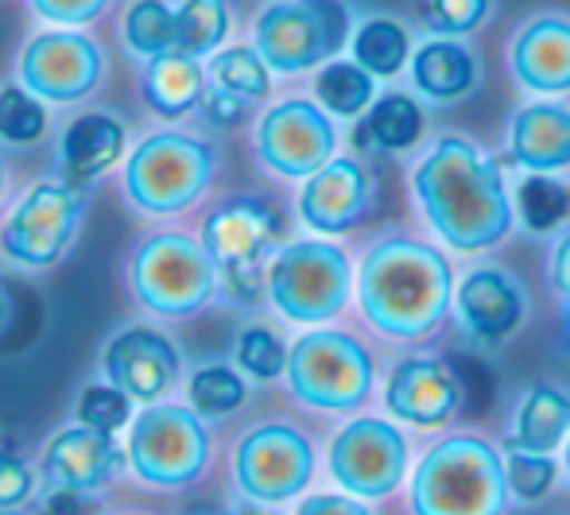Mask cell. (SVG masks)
Here are the masks:
<instances>
[{
	"label": "cell",
	"instance_id": "obj_38",
	"mask_svg": "<svg viewBox=\"0 0 570 515\" xmlns=\"http://www.w3.org/2000/svg\"><path fill=\"white\" fill-rule=\"evenodd\" d=\"M75 418L82 426H90V430L117 434L120 426H128V418H132V396L120 392L117 384H86V388L78 392Z\"/></svg>",
	"mask_w": 570,
	"mask_h": 515
},
{
	"label": "cell",
	"instance_id": "obj_33",
	"mask_svg": "<svg viewBox=\"0 0 570 515\" xmlns=\"http://www.w3.org/2000/svg\"><path fill=\"white\" fill-rule=\"evenodd\" d=\"M187 396H190V407L203 418H226L245 407L248 384L240 380V373L229 365H203L198 373H190Z\"/></svg>",
	"mask_w": 570,
	"mask_h": 515
},
{
	"label": "cell",
	"instance_id": "obj_12",
	"mask_svg": "<svg viewBox=\"0 0 570 515\" xmlns=\"http://www.w3.org/2000/svg\"><path fill=\"white\" fill-rule=\"evenodd\" d=\"M237 488L256 504H287L315 477V446L292 423H261L233 454Z\"/></svg>",
	"mask_w": 570,
	"mask_h": 515
},
{
	"label": "cell",
	"instance_id": "obj_42",
	"mask_svg": "<svg viewBox=\"0 0 570 515\" xmlns=\"http://www.w3.org/2000/svg\"><path fill=\"white\" fill-rule=\"evenodd\" d=\"M36 515H98V501L78 488H47Z\"/></svg>",
	"mask_w": 570,
	"mask_h": 515
},
{
	"label": "cell",
	"instance_id": "obj_47",
	"mask_svg": "<svg viewBox=\"0 0 570 515\" xmlns=\"http://www.w3.org/2000/svg\"><path fill=\"white\" fill-rule=\"evenodd\" d=\"M567 477H570V434H567Z\"/></svg>",
	"mask_w": 570,
	"mask_h": 515
},
{
	"label": "cell",
	"instance_id": "obj_3",
	"mask_svg": "<svg viewBox=\"0 0 570 515\" xmlns=\"http://www.w3.org/2000/svg\"><path fill=\"white\" fill-rule=\"evenodd\" d=\"M504 454L478 434H451L420 457L412 473L415 515H504Z\"/></svg>",
	"mask_w": 570,
	"mask_h": 515
},
{
	"label": "cell",
	"instance_id": "obj_44",
	"mask_svg": "<svg viewBox=\"0 0 570 515\" xmlns=\"http://www.w3.org/2000/svg\"><path fill=\"white\" fill-rule=\"evenodd\" d=\"M295 515H368V508L353 493H318L307 496Z\"/></svg>",
	"mask_w": 570,
	"mask_h": 515
},
{
	"label": "cell",
	"instance_id": "obj_46",
	"mask_svg": "<svg viewBox=\"0 0 570 515\" xmlns=\"http://www.w3.org/2000/svg\"><path fill=\"white\" fill-rule=\"evenodd\" d=\"M8 318H12V307H8V295H4V291H0V334H4Z\"/></svg>",
	"mask_w": 570,
	"mask_h": 515
},
{
	"label": "cell",
	"instance_id": "obj_26",
	"mask_svg": "<svg viewBox=\"0 0 570 515\" xmlns=\"http://www.w3.org/2000/svg\"><path fill=\"white\" fill-rule=\"evenodd\" d=\"M206 98V75L203 62L190 59L183 51H167L159 59L148 62V75H144V101L156 117L175 120L195 112Z\"/></svg>",
	"mask_w": 570,
	"mask_h": 515
},
{
	"label": "cell",
	"instance_id": "obj_5",
	"mask_svg": "<svg viewBox=\"0 0 570 515\" xmlns=\"http://www.w3.org/2000/svg\"><path fill=\"white\" fill-rule=\"evenodd\" d=\"M218 264L203 240L187 232H151L128 260V287L159 318H190L210 307L218 291Z\"/></svg>",
	"mask_w": 570,
	"mask_h": 515
},
{
	"label": "cell",
	"instance_id": "obj_8",
	"mask_svg": "<svg viewBox=\"0 0 570 515\" xmlns=\"http://www.w3.org/2000/svg\"><path fill=\"white\" fill-rule=\"evenodd\" d=\"M264 291L287 321L323 326V321L338 318L350 303V256L331 240H292L272 256Z\"/></svg>",
	"mask_w": 570,
	"mask_h": 515
},
{
	"label": "cell",
	"instance_id": "obj_17",
	"mask_svg": "<svg viewBox=\"0 0 570 515\" xmlns=\"http://www.w3.org/2000/svg\"><path fill=\"white\" fill-rule=\"evenodd\" d=\"M376 202V182L368 167L353 156H334L326 167H318L299 190V217L307 229L323 237H342L357 229Z\"/></svg>",
	"mask_w": 570,
	"mask_h": 515
},
{
	"label": "cell",
	"instance_id": "obj_36",
	"mask_svg": "<svg viewBox=\"0 0 570 515\" xmlns=\"http://www.w3.org/2000/svg\"><path fill=\"white\" fill-rule=\"evenodd\" d=\"M287 345L279 341L276 329L268 326H248L240 329L237 337V349H233V357H237L240 373L253 376V380H279V376H287Z\"/></svg>",
	"mask_w": 570,
	"mask_h": 515
},
{
	"label": "cell",
	"instance_id": "obj_28",
	"mask_svg": "<svg viewBox=\"0 0 570 515\" xmlns=\"http://www.w3.org/2000/svg\"><path fill=\"white\" fill-rule=\"evenodd\" d=\"M350 55L373 78H396L412 62V36H407L404 20H396V16H365L353 28Z\"/></svg>",
	"mask_w": 570,
	"mask_h": 515
},
{
	"label": "cell",
	"instance_id": "obj_45",
	"mask_svg": "<svg viewBox=\"0 0 570 515\" xmlns=\"http://www.w3.org/2000/svg\"><path fill=\"white\" fill-rule=\"evenodd\" d=\"M551 287L563 303H570V232L556 245L551 252Z\"/></svg>",
	"mask_w": 570,
	"mask_h": 515
},
{
	"label": "cell",
	"instance_id": "obj_27",
	"mask_svg": "<svg viewBox=\"0 0 570 515\" xmlns=\"http://www.w3.org/2000/svg\"><path fill=\"white\" fill-rule=\"evenodd\" d=\"M423 105L412 93H384L368 105L365 120L357 128V143H368L373 151H407L423 136Z\"/></svg>",
	"mask_w": 570,
	"mask_h": 515
},
{
	"label": "cell",
	"instance_id": "obj_19",
	"mask_svg": "<svg viewBox=\"0 0 570 515\" xmlns=\"http://www.w3.org/2000/svg\"><path fill=\"white\" fill-rule=\"evenodd\" d=\"M458 326L478 345H504L528 318V295L512 271L473 268L454 287Z\"/></svg>",
	"mask_w": 570,
	"mask_h": 515
},
{
	"label": "cell",
	"instance_id": "obj_25",
	"mask_svg": "<svg viewBox=\"0 0 570 515\" xmlns=\"http://www.w3.org/2000/svg\"><path fill=\"white\" fill-rule=\"evenodd\" d=\"M570 434V392L559 384H528L517 404L512 423V446L535 449V454H556Z\"/></svg>",
	"mask_w": 570,
	"mask_h": 515
},
{
	"label": "cell",
	"instance_id": "obj_32",
	"mask_svg": "<svg viewBox=\"0 0 570 515\" xmlns=\"http://www.w3.org/2000/svg\"><path fill=\"white\" fill-rule=\"evenodd\" d=\"M517 217L528 232H556L570 217V187L556 175L528 171L517 187Z\"/></svg>",
	"mask_w": 570,
	"mask_h": 515
},
{
	"label": "cell",
	"instance_id": "obj_41",
	"mask_svg": "<svg viewBox=\"0 0 570 515\" xmlns=\"http://www.w3.org/2000/svg\"><path fill=\"white\" fill-rule=\"evenodd\" d=\"M109 0H31V12L47 23H94Z\"/></svg>",
	"mask_w": 570,
	"mask_h": 515
},
{
	"label": "cell",
	"instance_id": "obj_30",
	"mask_svg": "<svg viewBox=\"0 0 570 515\" xmlns=\"http://www.w3.org/2000/svg\"><path fill=\"white\" fill-rule=\"evenodd\" d=\"M233 28L229 0H183L175 8V51L203 59L226 43Z\"/></svg>",
	"mask_w": 570,
	"mask_h": 515
},
{
	"label": "cell",
	"instance_id": "obj_22",
	"mask_svg": "<svg viewBox=\"0 0 570 515\" xmlns=\"http://www.w3.org/2000/svg\"><path fill=\"white\" fill-rule=\"evenodd\" d=\"M407 75H412L415 98L431 105H458L470 93H478L481 59L473 47H465V39L431 36L428 43H420L412 51Z\"/></svg>",
	"mask_w": 570,
	"mask_h": 515
},
{
	"label": "cell",
	"instance_id": "obj_11",
	"mask_svg": "<svg viewBox=\"0 0 570 515\" xmlns=\"http://www.w3.org/2000/svg\"><path fill=\"white\" fill-rule=\"evenodd\" d=\"M86 202L75 182L47 179L31 187L8 214L0 229V252L8 264L28 271H47L70 252L78 229H82Z\"/></svg>",
	"mask_w": 570,
	"mask_h": 515
},
{
	"label": "cell",
	"instance_id": "obj_13",
	"mask_svg": "<svg viewBox=\"0 0 570 515\" xmlns=\"http://www.w3.org/2000/svg\"><path fill=\"white\" fill-rule=\"evenodd\" d=\"M338 151L334 117L318 101L287 98L256 125V156L279 179H311Z\"/></svg>",
	"mask_w": 570,
	"mask_h": 515
},
{
	"label": "cell",
	"instance_id": "obj_2",
	"mask_svg": "<svg viewBox=\"0 0 570 515\" xmlns=\"http://www.w3.org/2000/svg\"><path fill=\"white\" fill-rule=\"evenodd\" d=\"M357 307L376 334L420 341L454 307V268L443 248L415 237H381L357 268Z\"/></svg>",
	"mask_w": 570,
	"mask_h": 515
},
{
	"label": "cell",
	"instance_id": "obj_15",
	"mask_svg": "<svg viewBox=\"0 0 570 515\" xmlns=\"http://www.w3.org/2000/svg\"><path fill=\"white\" fill-rule=\"evenodd\" d=\"M101 78H106V51L86 31H39L20 51V82L43 101L75 105L90 98Z\"/></svg>",
	"mask_w": 570,
	"mask_h": 515
},
{
	"label": "cell",
	"instance_id": "obj_14",
	"mask_svg": "<svg viewBox=\"0 0 570 515\" xmlns=\"http://www.w3.org/2000/svg\"><path fill=\"white\" fill-rule=\"evenodd\" d=\"M407 473V438L389 418L361 415L350 418L331 442V477L338 488L361 496V501H381L396 493Z\"/></svg>",
	"mask_w": 570,
	"mask_h": 515
},
{
	"label": "cell",
	"instance_id": "obj_6",
	"mask_svg": "<svg viewBox=\"0 0 570 515\" xmlns=\"http://www.w3.org/2000/svg\"><path fill=\"white\" fill-rule=\"evenodd\" d=\"M353 28L345 0H272L253 23V47L276 75H307L338 59Z\"/></svg>",
	"mask_w": 570,
	"mask_h": 515
},
{
	"label": "cell",
	"instance_id": "obj_7",
	"mask_svg": "<svg viewBox=\"0 0 570 515\" xmlns=\"http://www.w3.org/2000/svg\"><path fill=\"white\" fill-rule=\"evenodd\" d=\"M373 353L345 329L315 326L287 353V388L315 412H357L373 396Z\"/></svg>",
	"mask_w": 570,
	"mask_h": 515
},
{
	"label": "cell",
	"instance_id": "obj_10",
	"mask_svg": "<svg viewBox=\"0 0 570 515\" xmlns=\"http://www.w3.org/2000/svg\"><path fill=\"white\" fill-rule=\"evenodd\" d=\"M279 217L261 198H226L203 221V245L210 260L218 264V276L226 279L229 295L240 303H253L261 287H268V264L279 252Z\"/></svg>",
	"mask_w": 570,
	"mask_h": 515
},
{
	"label": "cell",
	"instance_id": "obj_1",
	"mask_svg": "<svg viewBox=\"0 0 570 515\" xmlns=\"http://www.w3.org/2000/svg\"><path fill=\"white\" fill-rule=\"evenodd\" d=\"M412 190L428 225L458 252H485L512 232L517 206L501 167L470 136H439L415 164Z\"/></svg>",
	"mask_w": 570,
	"mask_h": 515
},
{
	"label": "cell",
	"instance_id": "obj_39",
	"mask_svg": "<svg viewBox=\"0 0 570 515\" xmlns=\"http://www.w3.org/2000/svg\"><path fill=\"white\" fill-rule=\"evenodd\" d=\"M497 0H420V12L435 36L465 39L481 31L493 16Z\"/></svg>",
	"mask_w": 570,
	"mask_h": 515
},
{
	"label": "cell",
	"instance_id": "obj_9",
	"mask_svg": "<svg viewBox=\"0 0 570 515\" xmlns=\"http://www.w3.org/2000/svg\"><path fill=\"white\" fill-rule=\"evenodd\" d=\"M210 430L195 407L148 404L128 426V465L156 488H187L210 465Z\"/></svg>",
	"mask_w": 570,
	"mask_h": 515
},
{
	"label": "cell",
	"instance_id": "obj_49",
	"mask_svg": "<svg viewBox=\"0 0 570 515\" xmlns=\"http://www.w3.org/2000/svg\"><path fill=\"white\" fill-rule=\"evenodd\" d=\"M567 341H570V303H567Z\"/></svg>",
	"mask_w": 570,
	"mask_h": 515
},
{
	"label": "cell",
	"instance_id": "obj_4",
	"mask_svg": "<svg viewBox=\"0 0 570 515\" xmlns=\"http://www.w3.org/2000/svg\"><path fill=\"white\" fill-rule=\"evenodd\" d=\"M218 151L190 132H151L132 148L125 164V195L140 214H183L206 195Z\"/></svg>",
	"mask_w": 570,
	"mask_h": 515
},
{
	"label": "cell",
	"instance_id": "obj_18",
	"mask_svg": "<svg viewBox=\"0 0 570 515\" xmlns=\"http://www.w3.org/2000/svg\"><path fill=\"white\" fill-rule=\"evenodd\" d=\"M128 465V449L117 446V434H101L90 426H67L39 454V477L43 488H78V493H101L117 481Z\"/></svg>",
	"mask_w": 570,
	"mask_h": 515
},
{
	"label": "cell",
	"instance_id": "obj_40",
	"mask_svg": "<svg viewBox=\"0 0 570 515\" xmlns=\"http://www.w3.org/2000/svg\"><path fill=\"white\" fill-rule=\"evenodd\" d=\"M36 496V473L12 454H0V512H16Z\"/></svg>",
	"mask_w": 570,
	"mask_h": 515
},
{
	"label": "cell",
	"instance_id": "obj_23",
	"mask_svg": "<svg viewBox=\"0 0 570 515\" xmlns=\"http://www.w3.org/2000/svg\"><path fill=\"white\" fill-rule=\"evenodd\" d=\"M509 156L524 171L559 175L570 167V109L556 101H528L509 120Z\"/></svg>",
	"mask_w": 570,
	"mask_h": 515
},
{
	"label": "cell",
	"instance_id": "obj_35",
	"mask_svg": "<svg viewBox=\"0 0 570 515\" xmlns=\"http://www.w3.org/2000/svg\"><path fill=\"white\" fill-rule=\"evenodd\" d=\"M47 132V105L28 86H0V143L28 148Z\"/></svg>",
	"mask_w": 570,
	"mask_h": 515
},
{
	"label": "cell",
	"instance_id": "obj_29",
	"mask_svg": "<svg viewBox=\"0 0 570 515\" xmlns=\"http://www.w3.org/2000/svg\"><path fill=\"white\" fill-rule=\"evenodd\" d=\"M315 101L331 117H361L376 101V78L357 59H331L315 75Z\"/></svg>",
	"mask_w": 570,
	"mask_h": 515
},
{
	"label": "cell",
	"instance_id": "obj_43",
	"mask_svg": "<svg viewBox=\"0 0 570 515\" xmlns=\"http://www.w3.org/2000/svg\"><path fill=\"white\" fill-rule=\"evenodd\" d=\"M253 101H245L240 93H229V90H222V86H210L206 90V98H203V112L214 120V125H240L245 120V109Z\"/></svg>",
	"mask_w": 570,
	"mask_h": 515
},
{
	"label": "cell",
	"instance_id": "obj_31",
	"mask_svg": "<svg viewBox=\"0 0 570 515\" xmlns=\"http://www.w3.org/2000/svg\"><path fill=\"white\" fill-rule=\"evenodd\" d=\"M120 36H125L128 51L144 62L175 51V8L164 0H132L125 23H120Z\"/></svg>",
	"mask_w": 570,
	"mask_h": 515
},
{
	"label": "cell",
	"instance_id": "obj_24",
	"mask_svg": "<svg viewBox=\"0 0 570 515\" xmlns=\"http://www.w3.org/2000/svg\"><path fill=\"white\" fill-rule=\"evenodd\" d=\"M128 132L114 112H82L62 128L59 140V179L86 187V182L101 179L117 159L125 156Z\"/></svg>",
	"mask_w": 570,
	"mask_h": 515
},
{
	"label": "cell",
	"instance_id": "obj_50",
	"mask_svg": "<svg viewBox=\"0 0 570 515\" xmlns=\"http://www.w3.org/2000/svg\"><path fill=\"white\" fill-rule=\"evenodd\" d=\"M0 195H4V167H0Z\"/></svg>",
	"mask_w": 570,
	"mask_h": 515
},
{
	"label": "cell",
	"instance_id": "obj_21",
	"mask_svg": "<svg viewBox=\"0 0 570 515\" xmlns=\"http://www.w3.org/2000/svg\"><path fill=\"white\" fill-rule=\"evenodd\" d=\"M101 368H106V380L128 392L132 399L159 404V396H167L171 384L179 380V349L159 329L125 326L109 337Z\"/></svg>",
	"mask_w": 570,
	"mask_h": 515
},
{
	"label": "cell",
	"instance_id": "obj_34",
	"mask_svg": "<svg viewBox=\"0 0 570 515\" xmlns=\"http://www.w3.org/2000/svg\"><path fill=\"white\" fill-rule=\"evenodd\" d=\"M214 86L240 93L245 101H264L272 93V67L256 47H226L210 62Z\"/></svg>",
	"mask_w": 570,
	"mask_h": 515
},
{
	"label": "cell",
	"instance_id": "obj_48",
	"mask_svg": "<svg viewBox=\"0 0 570 515\" xmlns=\"http://www.w3.org/2000/svg\"><path fill=\"white\" fill-rule=\"evenodd\" d=\"M233 515H261V512H253V508H240V512H233Z\"/></svg>",
	"mask_w": 570,
	"mask_h": 515
},
{
	"label": "cell",
	"instance_id": "obj_16",
	"mask_svg": "<svg viewBox=\"0 0 570 515\" xmlns=\"http://www.w3.org/2000/svg\"><path fill=\"white\" fill-rule=\"evenodd\" d=\"M465 380L443 357H404L396 360L389 384H384V407L392 418L407 426H443L462 412Z\"/></svg>",
	"mask_w": 570,
	"mask_h": 515
},
{
	"label": "cell",
	"instance_id": "obj_37",
	"mask_svg": "<svg viewBox=\"0 0 570 515\" xmlns=\"http://www.w3.org/2000/svg\"><path fill=\"white\" fill-rule=\"evenodd\" d=\"M504 477H509V493L524 504H535L556 488L559 465L551 462V454H535V449L504 446Z\"/></svg>",
	"mask_w": 570,
	"mask_h": 515
},
{
	"label": "cell",
	"instance_id": "obj_20",
	"mask_svg": "<svg viewBox=\"0 0 570 515\" xmlns=\"http://www.w3.org/2000/svg\"><path fill=\"white\" fill-rule=\"evenodd\" d=\"M509 75L535 98L570 93V16L535 12L509 39Z\"/></svg>",
	"mask_w": 570,
	"mask_h": 515
}]
</instances>
